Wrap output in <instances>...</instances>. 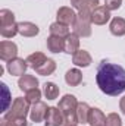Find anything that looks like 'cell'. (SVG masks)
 <instances>
[{"instance_id": "obj_26", "label": "cell", "mask_w": 125, "mask_h": 126, "mask_svg": "<svg viewBox=\"0 0 125 126\" xmlns=\"http://www.w3.org/2000/svg\"><path fill=\"white\" fill-rule=\"evenodd\" d=\"M13 22H16L13 12L9 10V9H1L0 10V27L1 25H9V24H13Z\"/></svg>"}, {"instance_id": "obj_15", "label": "cell", "mask_w": 125, "mask_h": 126, "mask_svg": "<svg viewBox=\"0 0 125 126\" xmlns=\"http://www.w3.org/2000/svg\"><path fill=\"white\" fill-rule=\"evenodd\" d=\"M47 48L52 53H62V51H65V38L56 37V35H50L47 38Z\"/></svg>"}, {"instance_id": "obj_6", "label": "cell", "mask_w": 125, "mask_h": 126, "mask_svg": "<svg viewBox=\"0 0 125 126\" xmlns=\"http://www.w3.org/2000/svg\"><path fill=\"white\" fill-rule=\"evenodd\" d=\"M18 57V46L12 41H1L0 43V59L3 62H10Z\"/></svg>"}, {"instance_id": "obj_24", "label": "cell", "mask_w": 125, "mask_h": 126, "mask_svg": "<svg viewBox=\"0 0 125 126\" xmlns=\"http://www.w3.org/2000/svg\"><path fill=\"white\" fill-rule=\"evenodd\" d=\"M49 31H50V35H56V37H62L65 38L68 34H69V27H66V25H63L61 22H53L52 25H50V28H49Z\"/></svg>"}, {"instance_id": "obj_5", "label": "cell", "mask_w": 125, "mask_h": 126, "mask_svg": "<svg viewBox=\"0 0 125 126\" xmlns=\"http://www.w3.org/2000/svg\"><path fill=\"white\" fill-rule=\"evenodd\" d=\"M77 16H78V13H75L74 7H68V6L59 7V10L56 13L58 22H61L66 27H74L75 22H77Z\"/></svg>"}, {"instance_id": "obj_20", "label": "cell", "mask_w": 125, "mask_h": 126, "mask_svg": "<svg viewBox=\"0 0 125 126\" xmlns=\"http://www.w3.org/2000/svg\"><path fill=\"white\" fill-rule=\"evenodd\" d=\"M55 70H56V62L53 59H49V57H47V60H44V62L35 69V72L38 75H41V76H49Z\"/></svg>"}, {"instance_id": "obj_10", "label": "cell", "mask_w": 125, "mask_h": 126, "mask_svg": "<svg viewBox=\"0 0 125 126\" xmlns=\"http://www.w3.org/2000/svg\"><path fill=\"white\" fill-rule=\"evenodd\" d=\"M47 104L43 101H38L35 104H31V110H30V119L34 123H40L46 119V113H47Z\"/></svg>"}, {"instance_id": "obj_7", "label": "cell", "mask_w": 125, "mask_h": 126, "mask_svg": "<svg viewBox=\"0 0 125 126\" xmlns=\"http://www.w3.org/2000/svg\"><path fill=\"white\" fill-rule=\"evenodd\" d=\"M110 21V10L104 4H99L91 12V24L94 25H104Z\"/></svg>"}, {"instance_id": "obj_16", "label": "cell", "mask_w": 125, "mask_h": 126, "mask_svg": "<svg viewBox=\"0 0 125 126\" xmlns=\"http://www.w3.org/2000/svg\"><path fill=\"white\" fill-rule=\"evenodd\" d=\"M65 81L69 87H78L81 82H83V72L77 67L74 69H69L66 73H65Z\"/></svg>"}, {"instance_id": "obj_25", "label": "cell", "mask_w": 125, "mask_h": 126, "mask_svg": "<svg viewBox=\"0 0 125 126\" xmlns=\"http://www.w3.org/2000/svg\"><path fill=\"white\" fill-rule=\"evenodd\" d=\"M0 34L3 38H13L18 32V24L13 22V24H9V25H1L0 27Z\"/></svg>"}, {"instance_id": "obj_18", "label": "cell", "mask_w": 125, "mask_h": 126, "mask_svg": "<svg viewBox=\"0 0 125 126\" xmlns=\"http://www.w3.org/2000/svg\"><path fill=\"white\" fill-rule=\"evenodd\" d=\"M18 32L22 37H35L40 32V28L32 22H19L18 24Z\"/></svg>"}, {"instance_id": "obj_9", "label": "cell", "mask_w": 125, "mask_h": 126, "mask_svg": "<svg viewBox=\"0 0 125 126\" xmlns=\"http://www.w3.org/2000/svg\"><path fill=\"white\" fill-rule=\"evenodd\" d=\"M28 67L30 66H28L27 60L19 59V57H16V59H13V60L6 63V69H7V72L12 76H22V75H25Z\"/></svg>"}, {"instance_id": "obj_12", "label": "cell", "mask_w": 125, "mask_h": 126, "mask_svg": "<svg viewBox=\"0 0 125 126\" xmlns=\"http://www.w3.org/2000/svg\"><path fill=\"white\" fill-rule=\"evenodd\" d=\"M18 87H19L21 91L28 93V91H31L34 88H38V79H37L35 76H32V75H27V73H25V75L19 76Z\"/></svg>"}, {"instance_id": "obj_1", "label": "cell", "mask_w": 125, "mask_h": 126, "mask_svg": "<svg viewBox=\"0 0 125 126\" xmlns=\"http://www.w3.org/2000/svg\"><path fill=\"white\" fill-rule=\"evenodd\" d=\"M96 82L103 94L118 97L125 91V69L121 64L102 60L97 66Z\"/></svg>"}, {"instance_id": "obj_19", "label": "cell", "mask_w": 125, "mask_h": 126, "mask_svg": "<svg viewBox=\"0 0 125 126\" xmlns=\"http://www.w3.org/2000/svg\"><path fill=\"white\" fill-rule=\"evenodd\" d=\"M109 31L115 37L125 35V19L124 18H113L109 25Z\"/></svg>"}, {"instance_id": "obj_31", "label": "cell", "mask_w": 125, "mask_h": 126, "mask_svg": "<svg viewBox=\"0 0 125 126\" xmlns=\"http://www.w3.org/2000/svg\"><path fill=\"white\" fill-rule=\"evenodd\" d=\"M122 4V0H104V6L109 10H118Z\"/></svg>"}, {"instance_id": "obj_14", "label": "cell", "mask_w": 125, "mask_h": 126, "mask_svg": "<svg viewBox=\"0 0 125 126\" xmlns=\"http://www.w3.org/2000/svg\"><path fill=\"white\" fill-rule=\"evenodd\" d=\"M93 62L90 53L87 50H78L75 54H72V63L78 67H87Z\"/></svg>"}, {"instance_id": "obj_8", "label": "cell", "mask_w": 125, "mask_h": 126, "mask_svg": "<svg viewBox=\"0 0 125 126\" xmlns=\"http://www.w3.org/2000/svg\"><path fill=\"white\" fill-rule=\"evenodd\" d=\"M63 113L59 107H49L47 113H46V119H44V125L46 126H63Z\"/></svg>"}, {"instance_id": "obj_3", "label": "cell", "mask_w": 125, "mask_h": 126, "mask_svg": "<svg viewBox=\"0 0 125 126\" xmlns=\"http://www.w3.org/2000/svg\"><path fill=\"white\" fill-rule=\"evenodd\" d=\"M30 103L22 98V97H18L13 100L10 109L4 113L3 117L6 119H27V114L30 113Z\"/></svg>"}, {"instance_id": "obj_11", "label": "cell", "mask_w": 125, "mask_h": 126, "mask_svg": "<svg viewBox=\"0 0 125 126\" xmlns=\"http://www.w3.org/2000/svg\"><path fill=\"white\" fill-rule=\"evenodd\" d=\"M71 4L78 12H81V13H90L91 15L93 9L97 7L100 3H99V0H71Z\"/></svg>"}, {"instance_id": "obj_29", "label": "cell", "mask_w": 125, "mask_h": 126, "mask_svg": "<svg viewBox=\"0 0 125 126\" xmlns=\"http://www.w3.org/2000/svg\"><path fill=\"white\" fill-rule=\"evenodd\" d=\"M1 90H3V113H6L10 107L9 106H12L10 104V93H9V88H7V85L3 82L1 84Z\"/></svg>"}, {"instance_id": "obj_27", "label": "cell", "mask_w": 125, "mask_h": 126, "mask_svg": "<svg viewBox=\"0 0 125 126\" xmlns=\"http://www.w3.org/2000/svg\"><path fill=\"white\" fill-rule=\"evenodd\" d=\"M0 126H28L27 119H6L1 117Z\"/></svg>"}, {"instance_id": "obj_2", "label": "cell", "mask_w": 125, "mask_h": 126, "mask_svg": "<svg viewBox=\"0 0 125 126\" xmlns=\"http://www.w3.org/2000/svg\"><path fill=\"white\" fill-rule=\"evenodd\" d=\"M63 113V125H78V117H77V107H78V101L75 98V95L66 94L61 98L59 106H58Z\"/></svg>"}, {"instance_id": "obj_22", "label": "cell", "mask_w": 125, "mask_h": 126, "mask_svg": "<svg viewBox=\"0 0 125 126\" xmlns=\"http://www.w3.org/2000/svg\"><path fill=\"white\" fill-rule=\"evenodd\" d=\"M27 63H28V66L31 67V69H37L41 63L44 62V60H47V56L44 54V53H40V51H35V53H32V54H30L27 59Z\"/></svg>"}, {"instance_id": "obj_17", "label": "cell", "mask_w": 125, "mask_h": 126, "mask_svg": "<svg viewBox=\"0 0 125 126\" xmlns=\"http://www.w3.org/2000/svg\"><path fill=\"white\" fill-rule=\"evenodd\" d=\"M88 125L90 126H106V116L102 110L93 107L90 110V116H88Z\"/></svg>"}, {"instance_id": "obj_28", "label": "cell", "mask_w": 125, "mask_h": 126, "mask_svg": "<svg viewBox=\"0 0 125 126\" xmlns=\"http://www.w3.org/2000/svg\"><path fill=\"white\" fill-rule=\"evenodd\" d=\"M41 91L38 90V88H34L31 91H28V93H25V100L30 103V104H35V103H38V101H41L40 98H41Z\"/></svg>"}, {"instance_id": "obj_21", "label": "cell", "mask_w": 125, "mask_h": 126, "mask_svg": "<svg viewBox=\"0 0 125 126\" xmlns=\"http://www.w3.org/2000/svg\"><path fill=\"white\" fill-rule=\"evenodd\" d=\"M90 110H91V107H90L87 103H78V107H77V117H78V123H88Z\"/></svg>"}, {"instance_id": "obj_4", "label": "cell", "mask_w": 125, "mask_h": 126, "mask_svg": "<svg viewBox=\"0 0 125 126\" xmlns=\"http://www.w3.org/2000/svg\"><path fill=\"white\" fill-rule=\"evenodd\" d=\"M72 28H74V32L78 37H83V38L90 37L91 35V15L90 13H81V12H78L77 22H75V25Z\"/></svg>"}, {"instance_id": "obj_33", "label": "cell", "mask_w": 125, "mask_h": 126, "mask_svg": "<svg viewBox=\"0 0 125 126\" xmlns=\"http://www.w3.org/2000/svg\"><path fill=\"white\" fill-rule=\"evenodd\" d=\"M63 126H78V125H63Z\"/></svg>"}, {"instance_id": "obj_13", "label": "cell", "mask_w": 125, "mask_h": 126, "mask_svg": "<svg viewBox=\"0 0 125 126\" xmlns=\"http://www.w3.org/2000/svg\"><path fill=\"white\" fill-rule=\"evenodd\" d=\"M80 50V37L75 32H69L65 37V53L75 54Z\"/></svg>"}, {"instance_id": "obj_23", "label": "cell", "mask_w": 125, "mask_h": 126, "mask_svg": "<svg viewBox=\"0 0 125 126\" xmlns=\"http://www.w3.org/2000/svg\"><path fill=\"white\" fill-rule=\"evenodd\" d=\"M59 87L55 84V82H46L44 84V88H43V94L47 100H56L59 97Z\"/></svg>"}, {"instance_id": "obj_32", "label": "cell", "mask_w": 125, "mask_h": 126, "mask_svg": "<svg viewBox=\"0 0 125 126\" xmlns=\"http://www.w3.org/2000/svg\"><path fill=\"white\" fill-rule=\"evenodd\" d=\"M119 109H121V111L125 114V95L121 98V101H119Z\"/></svg>"}, {"instance_id": "obj_30", "label": "cell", "mask_w": 125, "mask_h": 126, "mask_svg": "<svg viewBox=\"0 0 125 126\" xmlns=\"http://www.w3.org/2000/svg\"><path fill=\"white\" fill-rule=\"evenodd\" d=\"M106 126H122V120L118 113H109L106 116Z\"/></svg>"}]
</instances>
